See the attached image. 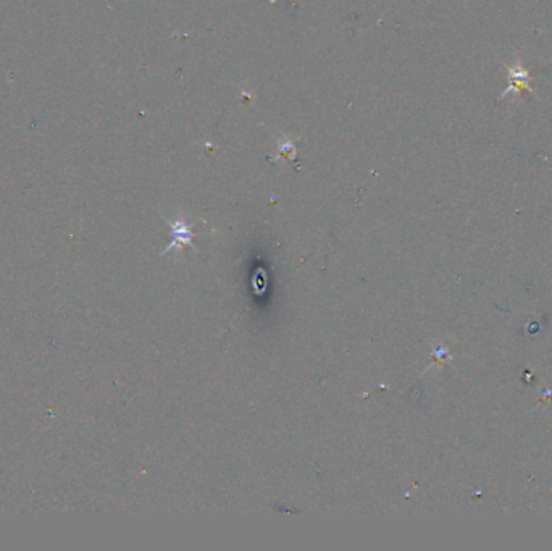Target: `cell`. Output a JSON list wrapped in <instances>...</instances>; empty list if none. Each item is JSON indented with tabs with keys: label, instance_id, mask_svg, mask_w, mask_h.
<instances>
[{
	"label": "cell",
	"instance_id": "cell-2",
	"mask_svg": "<svg viewBox=\"0 0 552 551\" xmlns=\"http://www.w3.org/2000/svg\"><path fill=\"white\" fill-rule=\"evenodd\" d=\"M171 231H173V243L170 244L171 249L173 246H176V244H191V240H193V233L191 230H189V226L186 223L183 222H176L171 225Z\"/></svg>",
	"mask_w": 552,
	"mask_h": 551
},
{
	"label": "cell",
	"instance_id": "cell-1",
	"mask_svg": "<svg viewBox=\"0 0 552 551\" xmlns=\"http://www.w3.org/2000/svg\"><path fill=\"white\" fill-rule=\"evenodd\" d=\"M508 71V86L507 89L499 96V99H506L507 96H517L520 97V91H530V93H535V88H531L530 83L533 81V78L530 76V71L525 69L521 60L517 57L515 64L507 66Z\"/></svg>",
	"mask_w": 552,
	"mask_h": 551
}]
</instances>
